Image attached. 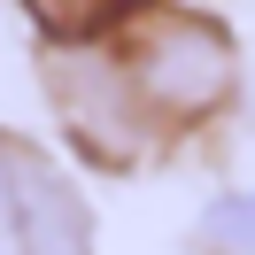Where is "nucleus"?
<instances>
[{
    "mask_svg": "<svg viewBox=\"0 0 255 255\" xmlns=\"http://www.w3.org/2000/svg\"><path fill=\"white\" fill-rule=\"evenodd\" d=\"M39 47H78V39H116L147 0H16Z\"/></svg>",
    "mask_w": 255,
    "mask_h": 255,
    "instance_id": "4",
    "label": "nucleus"
},
{
    "mask_svg": "<svg viewBox=\"0 0 255 255\" xmlns=\"http://www.w3.org/2000/svg\"><path fill=\"white\" fill-rule=\"evenodd\" d=\"M39 85H47L54 131H62V147H78V162H93V170H147L155 155H170V139L147 116L116 39L39 47Z\"/></svg>",
    "mask_w": 255,
    "mask_h": 255,
    "instance_id": "2",
    "label": "nucleus"
},
{
    "mask_svg": "<svg viewBox=\"0 0 255 255\" xmlns=\"http://www.w3.org/2000/svg\"><path fill=\"white\" fill-rule=\"evenodd\" d=\"M116 54H124L131 85H139L147 116L162 124L170 147L217 131L248 93V62H240L232 23L209 8H186V0H147L116 31Z\"/></svg>",
    "mask_w": 255,
    "mask_h": 255,
    "instance_id": "1",
    "label": "nucleus"
},
{
    "mask_svg": "<svg viewBox=\"0 0 255 255\" xmlns=\"http://www.w3.org/2000/svg\"><path fill=\"white\" fill-rule=\"evenodd\" d=\"M0 255H8V240H0Z\"/></svg>",
    "mask_w": 255,
    "mask_h": 255,
    "instance_id": "6",
    "label": "nucleus"
},
{
    "mask_svg": "<svg viewBox=\"0 0 255 255\" xmlns=\"http://www.w3.org/2000/svg\"><path fill=\"white\" fill-rule=\"evenodd\" d=\"M0 240L8 255H101L93 201L54 147L0 131Z\"/></svg>",
    "mask_w": 255,
    "mask_h": 255,
    "instance_id": "3",
    "label": "nucleus"
},
{
    "mask_svg": "<svg viewBox=\"0 0 255 255\" xmlns=\"http://www.w3.org/2000/svg\"><path fill=\"white\" fill-rule=\"evenodd\" d=\"M193 248L201 255H255V178L209 193L201 217H193Z\"/></svg>",
    "mask_w": 255,
    "mask_h": 255,
    "instance_id": "5",
    "label": "nucleus"
}]
</instances>
